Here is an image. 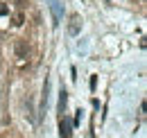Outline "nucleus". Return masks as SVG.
<instances>
[{
  "label": "nucleus",
  "instance_id": "1",
  "mask_svg": "<svg viewBox=\"0 0 147 138\" xmlns=\"http://www.w3.org/2000/svg\"><path fill=\"white\" fill-rule=\"evenodd\" d=\"M50 9H52V16H55V25H59V20H61V2L50 0Z\"/></svg>",
  "mask_w": 147,
  "mask_h": 138
},
{
  "label": "nucleus",
  "instance_id": "2",
  "mask_svg": "<svg viewBox=\"0 0 147 138\" xmlns=\"http://www.w3.org/2000/svg\"><path fill=\"white\" fill-rule=\"evenodd\" d=\"M59 129H61V138H70L73 136V131H70V120H68V118H61Z\"/></svg>",
  "mask_w": 147,
  "mask_h": 138
},
{
  "label": "nucleus",
  "instance_id": "3",
  "mask_svg": "<svg viewBox=\"0 0 147 138\" xmlns=\"http://www.w3.org/2000/svg\"><path fill=\"white\" fill-rule=\"evenodd\" d=\"M68 32H70V34H77V32H79V16H77V14L70 16V27H68Z\"/></svg>",
  "mask_w": 147,
  "mask_h": 138
},
{
  "label": "nucleus",
  "instance_id": "4",
  "mask_svg": "<svg viewBox=\"0 0 147 138\" xmlns=\"http://www.w3.org/2000/svg\"><path fill=\"white\" fill-rule=\"evenodd\" d=\"M66 102H68V93L61 88V91H59V113H63V109H66Z\"/></svg>",
  "mask_w": 147,
  "mask_h": 138
},
{
  "label": "nucleus",
  "instance_id": "5",
  "mask_svg": "<svg viewBox=\"0 0 147 138\" xmlns=\"http://www.w3.org/2000/svg\"><path fill=\"white\" fill-rule=\"evenodd\" d=\"M16 54H18V57H25V54H27V45H25V41H18V43H16Z\"/></svg>",
  "mask_w": 147,
  "mask_h": 138
},
{
  "label": "nucleus",
  "instance_id": "6",
  "mask_svg": "<svg viewBox=\"0 0 147 138\" xmlns=\"http://www.w3.org/2000/svg\"><path fill=\"white\" fill-rule=\"evenodd\" d=\"M23 23H25V16H23V14H16V16H14V25H16V27H20Z\"/></svg>",
  "mask_w": 147,
  "mask_h": 138
},
{
  "label": "nucleus",
  "instance_id": "7",
  "mask_svg": "<svg viewBox=\"0 0 147 138\" xmlns=\"http://www.w3.org/2000/svg\"><path fill=\"white\" fill-rule=\"evenodd\" d=\"M9 14V7L7 5H0V16H7Z\"/></svg>",
  "mask_w": 147,
  "mask_h": 138
},
{
  "label": "nucleus",
  "instance_id": "8",
  "mask_svg": "<svg viewBox=\"0 0 147 138\" xmlns=\"http://www.w3.org/2000/svg\"><path fill=\"white\" fill-rule=\"evenodd\" d=\"M95 86H97V77L93 75V77H91V91H95Z\"/></svg>",
  "mask_w": 147,
  "mask_h": 138
}]
</instances>
